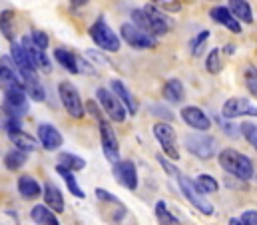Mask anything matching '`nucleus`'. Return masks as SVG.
I'll return each instance as SVG.
<instances>
[{"instance_id": "nucleus-1", "label": "nucleus", "mask_w": 257, "mask_h": 225, "mask_svg": "<svg viewBox=\"0 0 257 225\" xmlns=\"http://www.w3.org/2000/svg\"><path fill=\"white\" fill-rule=\"evenodd\" d=\"M132 24L138 26L142 32L150 34L152 38L166 36L172 30V20L158 10L154 4H148L144 8H134L132 10Z\"/></svg>"}, {"instance_id": "nucleus-2", "label": "nucleus", "mask_w": 257, "mask_h": 225, "mask_svg": "<svg viewBox=\"0 0 257 225\" xmlns=\"http://www.w3.org/2000/svg\"><path fill=\"white\" fill-rule=\"evenodd\" d=\"M219 166L227 173L239 177V179H251L253 177V164L245 154H239L237 150H223L219 152Z\"/></svg>"}, {"instance_id": "nucleus-3", "label": "nucleus", "mask_w": 257, "mask_h": 225, "mask_svg": "<svg viewBox=\"0 0 257 225\" xmlns=\"http://www.w3.org/2000/svg\"><path fill=\"white\" fill-rule=\"evenodd\" d=\"M90 38L94 40L96 46H100V48L106 50V52H120V46H122L120 36L108 26V22H106L104 16H100V18L90 26Z\"/></svg>"}, {"instance_id": "nucleus-4", "label": "nucleus", "mask_w": 257, "mask_h": 225, "mask_svg": "<svg viewBox=\"0 0 257 225\" xmlns=\"http://www.w3.org/2000/svg\"><path fill=\"white\" fill-rule=\"evenodd\" d=\"M178 181H180L182 193L186 195V199L192 203L197 211H201L203 215H211V213H213V205H211V203L205 199V195L195 187V181H192L190 177H186V175H182V173H180Z\"/></svg>"}, {"instance_id": "nucleus-5", "label": "nucleus", "mask_w": 257, "mask_h": 225, "mask_svg": "<svg viewBox=\"0 0 257 225\" xmlns=\"http://www.w3.org/2000/svg\"><path fill=\"white\" fill-rule=\"evenodd\" d=\"M58 94H60V100H62L66 112L72 118L80 120L84 116V104H82V98H80V92L76 90V86L72 82L64 80L58 84Z\"/></svg>"}, {"instance_id": "nucleus-6", "label": "nucleus", "mask_w": 257, "mask_h": 225, "mask_svg": "<svg viewBox=\"0 0 257 225\" xmlns=\"http://www.w3.org/2000/svg\"><path fill=\"white\" fill-rule=\"evenodd\" d=\"M154 136H156V140L160 142L164 154H166L170 160H174V162L180 160V150H178L176 132H174V128H172L170 124H166V122H158V124L154 126Z\"/></svg>"}, {"instance_id": "nucleus-7", "label": "nucleus", "mask_w": 257, "mask_h": 225, "mask_svg": "<svg viewBox=\"0 0 257 225\" xmlns=\"http://www.w3.org/2000/svg\"><path fill=\"white\" fill-rule=\"evenodd\" d=\"M186 148H188L190 154L197 156L199 160H209V158H213L217 144H215V138H213V136H207V134H192V136L186 138Z\"/></svg>"}, {"instance_id": "nucleus-8", "label": "nucleus", "mask_w": 257, "mask_h": 225, "mask_svg": "<svg viewBox=\"0 0 257 225\" xmlns=\"http://www.w3.org/2000/svg\"><path fill=\"white\" fill-rule=\"evenodd\" d=\"M120 36L124 38V42L132 46V48H136V50H148V48H156V44H158V40L156 38H152L150 34H146V32H142L138 26H134L132 22H126V24H122V28H120Z\"/></svg>"}, {"instance_id": "nucleus-9", "label": "nucleus", "mask_w": 257, "mask_h": 225, "mask_svg": "<svg viewBox=\"0 0 257 225\" xmlns=\"http://www.w3.org/2000/svg\"><path fill=\"white\" fill-rule=\"evenodd\" d=\"M100 142H102L106 160L110 164L120 162V144H118V138H116L110 122H106V120H100Z\"/></svg>"}, {"instance_id": "nucleus-10", "label": "nucleus", "mask_w": 257, "mask_h": 225, "mask_svg": "<svg viewBox=\"0 0 257 225\" xmlns=\"http://www.w3.org/2000/svg\"><path fill=\"white\" fill-rule=\"evenodd\" d=\"M96 98L98 102L102 104V108L106 110V114L112 118V122H124L126 120V108L122 106V102L112 94V90H106V88H98L96 92Z\"/></svg>"}, {"instance_id": "nucleus-11", "label": "nucleus", "mask_w": 257, "mask_h": 225, "mask_svg": "<svg viewBox=\"0 0 257 225\" xmlns=\"http://www.w3.org/2000/svg\"><path fill=\"white\" fill-rule=\"evenodd\" d=\"M0 86H2L4 92H8V90H24L20 72L16 70V66L10 60V56L0 58Z\"/></svg>"}, {"instance_id": "nucleus-12", "label": "nucleus", "mask_w": 257, "mask_h": 225, "mask_svg": "<svg viewBox=\"0 0 257 225\" xmlns=\"http://www.w3.org/2000/svg\"><path fill=\"white\" fill-rule=\"evenodd\" d=\"M28 110V100L24 90H8L4 92V112L8 118H16L20 120V116H24Z\"/></svg>"}, {"instance_id": "nucleus-13", "label": "nucleus", "mask_w": 257, "mask_h": 225, "mask_svg": "<svg viewBox=\"0 0 257 225\" xmlns=\"http://www.w3.org/2000/svg\"><path fill=\"white\" fill-rule=\"evenodd\" d=\"M114 177L118 179L120 185H124L126 189H136L138 187V171H136V166L134 162L130 160H120L114 164Z\"/></svg>"}, {"instance_id": "nucleus-14", "label": "nucleus", "mask_w": 257, "mask_h": 225, "mask_svg": "<svg viewBox=\"0 0 257 225\" xmlns=\"http://www.w3.org/2000/svg\"><path fill=\"white\" fill-rule=\"evenodd\" d=\"M221 114H223V118H229V120L239 118V116H255L257 118V106H253L245 98H229L223 104Z\"/></svg>"}, {"instance_id": "nucleus-15", "label": "nucleus", "mask_w": 257, "mask_h": 225, "mask_svg": "<svg viewBox=\"0 0 257 225\" xmlns=\"http://www.w3.org/2000/svg\"><path fill=\"white\" fill-rule=\"evenodd\" d=\"M182 120L193 128V130H197V132H207L209 128H211V120L207 118V114L203 112L201 108H197V106H186V108H182Z\"/></svg>"}, {"instance_id": "nucleus-16", "label": "nucleus", "mask_w": 257, "mask_h": 225, "mask_svg": "<svg viewBox=\"0 0 257 225\" xmlns=\"http://www.w3.org/2000/svg\"><path fill=\"white\" fill-rule=\"evenodd\" d=\"M20 46L24 48V52L28 54L30 62L34 64V68H36V70L40 68L42 72L50 74V70H52V64H50V60H48V56H46V52H44V50H40L38 46H34V44H32L30 36H24V38H22V42H20Z\"/></svg>"}, {"instance_id": "nucleus-17", "label": "nucleus", "mask_w": 257, "mask_h": 225, "mask_svg": "<svg viewBox=\"0 0 257 225\" xmlns=\"http://www.w3.org/2000/svg\"><path fill=\"white\" fill-rule=\"evenodd\" d=\"M38 140H40V144H42V148L44 150H48V152H54V150H58L60 146H62V134L52 126V124H40L38 126Z\"/></svg>"}, {"instance_id": "nucleus-18", "label": "nucleus", "mask_w": 257, "mask_h": 225, "mask_svg": "<svg viewBox=\"0 0 257 225\" xmlns=\"http://www.w3.org/2000/svg\"><path fill=\"white\" fill-rule=\"evenodd\" d=\"M10 60L14 62L16 70L20 72V78H22V76L36 74V68H34V64L30 62L28 54H26L24 48H22L20 44H16V42H12V46H10Z\"/></svg>"}, {"instance_id": "nucleus-19", "label": "nucleus", "mask_w": 257, "mask_h": 225, "mask_svg": "<svg viewBox=\"0 0 257 225\" xmlns=\"http://www.w3.org/2000/svg\"><path fill=\"white\" fill-rule=\"evenodd\" d=\"M209 16H211V20H215V22L221 24V26H225V28L231 30L233 34H239V32H241V22L233 18V14L227 10V6H213V8L209 10Z\"/></svg>"}, {"instance_id": "nucleus-20", "label": "nucleus", "mask_w": 257, "mask_h": 225, "mask_svg": "<svg viewBox=\"0 0 257 225\" xmlns=\"http://www.w3.org/2000/svg\"><path fill=\"white\" fill-rule=\"evenodd\" d=\"M110 88H112V94L122 102V106L128 108L126 112H128L130 116H136V114H138V102L134 100L132 92L124 86V82H122V80H112V82H110Z\"/></svg>"}, {"instance_id": "nucleus-21", "label": "nucleus", "mask_w": 257, "mask_h": 225, "mask_svg": "<svg viewBox=\"0 0 257 225\" xmlns=\"http://www.w3.org/2000/svg\"><path fill=\"white\" fill-rule=\"evenodd\" d=\"M44 201H46V207L50 211H54V213H62L64 211L66 205L62 191L54 183H50V181H46V185H44Z\"/></svg>"}, {"instance_id": "nucleus-22", "label": "nucleus", "mask_w": 257, "mask_h": 225, "mask_svg": "<svg viewBox=\"0 0 257 225\" xmlns=\"http://www.w3.org/2000/svg\"><path fill=\"white\" fill-rule=\"evenodd\" d=\"M22 86H24V94H28V98H32L34 102H44L46 98V92L38 80L36 74H30V76H22Z\"/></svg>"}, {"instance_id": "nucleus-23", "label": "nucleus", "mask_w": 257, "mask_h": 225, "mask_svg": "<svg viewBox=\"0 0 257 225\" xmlns=\"http://www.w3.org/2000/svg\"><path fill=\"white\" fill-rule=\"evenodd\" d=\"M227 10L233 14L235 20H241L245 24L253 22V12H251V4L247 0H229L227 2Z\"/></svg>"}, {"instance_id": "nucleus-24", "label": "nucleus", "mask_w": 257, "mask_h": 225, "mask_svg": "<svg viewBox=\"0 0 257 225\" xmlns=\"http://www.w3.org/2000/svg\"><path fill=\"white\" fill-rule=\"evenodd\" d=\"M162 94H164V98H166L168 102H172V104H180V102H184V98H186L184 84H182L178 78L168 80L166 86H164V90H162Z\"/></svg>"}, {"instance_id": "nucleus-25", "label": "nucleus", "mask_w": 257, "mask_h": 225, "mask_svg": "<svg viewBox=\"0 0 257 225\" xmlns=\"http://www.w3.org/2000/svg\"><path fill=\"white\" fill-rule=\"evenodd\" d=\"M8 138H10V142L16 146V150H22V152H34V150L38 148V142H36L30 134H26V132H22V130L8 132Z\"/></svg>"}, {"instance_id": "nucleus-26", "label": "nucleus", "mask_w": 257, "mask_h": 225, "mask_svg": "<svg viewBox=\"0 0 257 225\" xmlns=\"http://www.w3.org/2000/svg\"><path fill=\"white\" fill-rule=\"evenodd\" d=\"M18 191H20V195L24 199H36L42 193V187L32 175H22L18 179Z\"/></svg>"}, {"instance_id": "nucleus-27", "label": "nucleus", "mask_w": 257, "mask_h": 225, "mask_svg": "<svg viewBox=\"0 0 257 225\" xmlns=\"http://www.w3.org/2000/svg\"><path fill=\"white\" fill-rule=\"evenodd\" d=\"M30 217L36 225H60L54 211H50L46 205H34L30 211Z\"/></svg>"}, {"instance_id": "nucleus-28", "label": "nucleus", "mask_w": 257, "mask_h": 225, "mask_svg": "<svg viewBox=\"0 0 257 225\" xmlns=\"http://www.w3.org/2000/svg\"><path fill=\"white\" fill-rule=\"evenodd\" d=\"M54 58L58 60V64L64 70H68L70 74H80V70H78V56L74 52H70L66 48H56L54 50Z\"/></svg>"}, {"instance_id": "nucleus-29", "label": "nucleus", "mask_w": 257, "mask_h": 225, "mask_svg": "<svg viewBox=\"0 0 257 225\" xmlns=\"http://www.w3.org/2000/svg\"><path fill=\"white\" fill-rule=\"evenodd\" d=\"M26 160H28L26 152L14 148V150H10V152L4 156V166L10 169V171H16V169H20L26 164Z\"/></svg>"}, {"instance_id": "nucleus-30", "label": "nucleus", "mask_w": 257, "mask_h": 225, "mask_svg": "<svg viewBox=\"0 0 257 225\" xmlns=\"http://www.w3.org/2000/svg\"><path fill=\"white\" fill-rule=\"evenodd\" d=\"M56 171L62 175V179L66 181V185H68V189H70V193H72L74 197H80V199L86 197V193L80 189V185H78V181H76V177H74V173H72L70 169L62 168V166H56Z\"/></svg>"}, {"instance_id": "nucleus-31", "label": "nucleus", "mask_w": 257, "mask_h": 225, "mask_svg": "<svg viewBox=\"0 0 257 225\" xmlns=\"http://www.w3.org/2000/svg\"><path fill=\"white\" fill-rule=\"evenodd\" d=\"M12 18H14V10H2V12H0V32H2V36H4L10 44L14 42Z\"/></svg>"}, {"instance_id": "nucleus-32", "label": "nucleus", "mask_w": 257, "mask_h": 225, "mask_svg": "<svg viewBox=\"0 0 257 225\" xmlns=\"http://www.w3.org/2000/svg\"><path fill=\"white\" fill-rule=\"evenodd\" d=\"M58 162H60L58 166L70 169V171H78V169L86 168V162H84L80 156H74V154H68V152H62V154L58 156Z\"/></svg>"}, {"instance_id": "nucleus-33", "label": "nucleus", "mask_w": 257, "mask_h": 225, "mask_svg": "<svg viewBox=\"0 0 257 225\" xmlns=\"http://www.w3.org/2000/svg\"><path fill=\"white\" fill-rule=\"evenodd\" d=\"M195 187H197L201 193H215V191L219 189V183H217L215 177H211V175H207V173H201V175H197V179H195Z\"/></svg>"}, {"instance_id": "nucleus-34", "label": "nucleus", "mask_w": 257, "mask_h": 225, "mask_svg": "<svg viewBox=\"0 0 257 225\" xmlns=\"http://www.w3.org/2000/svg\"><path fill=\"white\" fill-rule=\"evenodd\" d=\"M156 217H158V221L162 225H180L178 217L170 213L166 201H158V203H156Z\"/></svg>"}, {"instance_id": "nucleus-35", "label": "nucleus", "mask_w": 257, "mask_h": 225, "mask_svg": "<svg viewBox=\"0 0 257 225\" xmlns=\"http://www.w3.org/2000/svg\"><path fill=\"white\" fill-rule=\"evenodd\" d=\"M219 48H213L209 50V54L205 58V70L209 74H219L221 72V58H219Z\"/></svg>"}, {"instance_id": "nucleus-36", "label": "nucleus", "mask_w": 257, "mask_h": 225, "mask_svg": "<svg viewBox=\"0 0 257 225\" xmlns=\"http://www.w3.org/2000/svg\"><path fill=\"white\" fill-rule=\"evenodd\" d=\"M209 30H201L197 36H193L192 42H190V48H192V56H199L201 52H203V46H205V42L209 40Z\"/></svg>"}, {"instance_id": "nucleus-37", "label": "nucleus", "mask_w": 257, "mask_h": 225, "mask_svg": "<svg viewBox=\"0 0 257 225\" xmlns=\"http://www.w3.org/2000/svg\"><path fill=\"white\" fill-rule=\"evenodd\" d=\"M239 130H241V136L249 142L251 148H255V152H257V126L255 124H253V122H243Z\"/></svg>"}, {"instance_id": "nucleus-38", "label": "nucleus", "mask_w": 257, "mask_h": 225, "mask_svg": "<svg viewBox=\"0 0 257 225\" xmlns=\"http://www.w3.org/2000/svg\"><path fill=\"white\" fill-rule=\"evenodd\" d=\"M243 80H245V86H247L249 94L257 98V68L255 66H247V68H245Z\"/></svg>"}, {"instance_id": "nucleus-39", "label": "nucleus", "mask_w": 257, "mask_h": 225, "mask_svg": "<svg viewBox=\"0 0 257 225\" xmlns=\"http://www.w3.org/2000/svg\"><path fill=\"white\" fill-rule=\"evenodd\" d=\"M152 4L162 12H180L182 10L180 0H152Z\"/></svg>"}, {"instance_id": "nucleus-40", "label": "nucleus", "mask_w": 257, "mask_h": 225, "mask_svg": "<svg viewBox=\"0 0 257 225\" xmlns=\"http://www.w3.org/2000/svg\"><path fill=\"white\" fill-rule=\"evenodd\" d=\"M28 36H30L32 44H34V46H38L40 50H46V48H48V44H50L48 34H46V32H42V30H32Z\"/></svg>"}, {"instance_id": "nucleus-41", "label": "nucleus", "mask_w": 257, "mask_h": 225, "mask_svg": "<svg viewBox=\"0 0 257 225\" xmlns=\"http://www.w3.org/2000/svg\"><path fill=\"white\" fill-rule=\"evenodd\" d=\"M158 162L162 164V168L166 169L170 175H174V177H180V171H178V168H174V166H172V164H170V162H168L164 156H160V154H158Z\"/></svg>"}, {"instance_id": "nucleus-42", "label": "nucleus", "mask_w": 257, "mask_h": 225, "mask_svg": "<svg viewBox=\"0 0 257 225\" xmlns=\"http://www.w3.org/2000/svg\"><path fill=\"white\" fill-rule=\"evenodd\" d=\"M239 221L243 225H257V211H253V209L245 211V213L239 217Z\"/></svg>"}, {"instance_id": "nucleus-43", "label": "nucleus", "mask_w": 257, "mask_h": 225, "mask_svg": "<svg viewBox=\"0 0 257 225\" xmlns=\"http://www.w3.org/2000/svg\"><path fill=\"white\" fill-rule=\"evenodd\" d=\"M152 114H156V116H160L164 120H172L174 118V114L170 112L168 108H164V106H152Z\"/></svg>"}, {"instance_id": "nucleus-44", "label": "nucleus", "mask_w": 257, "mask_h": 225, "mask_svg": "<svg viewBox=\"0 0 257 225\" xmlns=\"http://www.w3.org/2000/svg\"><path fill=\"white\" fill-rule=\"evenodd\" d=\"M88 110H90V114H92L94 118H98V120H102V118H100V110H98V106H96L94 102H88Z\"/></svg>"}, {"instance_id": "nucleus-45", "label": "nucleus", "mask_w": 257, "mask_h": 225, "mask_svg": "<svg viewBox=\"0 0 257 225\" xmlns=\"http://www.w3.org/2000/svg\"><path fill=\"white\" fill-rule=\"evenodd\" d=\"M90 0H70V4L74 6V8H80V6H86Z\"/></svg>"}, {"instance_id": "nucleus-46", "label": "nucleus", "mask_w": 257, "mask_h": 225, "mask_svg": "<svg viewBox=\"0 0 257 225\" xmlns=\"http://www.w3.org/2000/svg\"><path fill=\"white\" fill-rule=\"evenodd\" d=\"M229 225H243L237 217H233V219H229Z\"/></svg>"}]
</instances>
